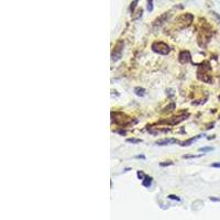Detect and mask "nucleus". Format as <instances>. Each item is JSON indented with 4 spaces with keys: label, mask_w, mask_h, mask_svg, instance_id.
Returning <instances> with one entry per match:
<instances>
[{
    "label": "nucleus",
    "mask_w": 220,
    "mask_h": 220,
    "mask_svg": "<svg viewBox=\"0 0 220 220\" xmlns=\"http://www.w3.org/2000/svg\"><path fill=\"white\" fill-rule=\"evenodd\" d=\"M152 50H153V52L158 53V54H161V55H168V53L171 52L170 45L162 41L154 42V43L152 44Z\"/></svg>",
    "instance_id": "1"
},
{
    "label": "nucleus",
    "mask_w": 220,
    "mask_h": 220,
    "mask_svg": "<svg viewBox=\"0 0 220 220\" xmlns=\"http://www.w3.org/2000/svg\"><path fill=\"white\" fill-rule=\"evenodd\" d=\"M123 45H124V43L122 41H119L117 44H116L115 48H113L112 54H111V60L115 61V62L118 60H120L121 54H122V51H123Z\"/></svg>",
    "instance_id": "2"
},
{
    "label": "nucleus",
    "mask_w": 220,
    "mask_h": 220,
    "mask_svg": "<svg viewBox=\"0 0 220 220\" xmlns=\"http://www.w3.org/2000/svg\"><path fill=\"white\" fill-rule=\"evenodd\" d=\"M186 118H188V115H181V116H177V117L170 118V119H168V120H162V121L158 122V124L168 123V124H171V126H175V124H178L179 122L184 121Z\"/></svg>",
    "instance_id": "3"
},
{
    "label": "nucleus",
    "mask_w": 220,
    "mask_h": 220,
    "mask_svg": "<svg viewBox=\"0 0 220 220\" xmlns=\"http://www.w3.org/2000/svg\"><path fill=\"white\" fill-rule=\"evenodd\" d=\"M171 17V13L170 12H165V13H163L162 16H160L158 19H156L155 21L153 22V28L154 29H158V28H161L163 24H164L165 22H168V20L170 19Z\"/></svg>",
    "instance_id": "4"
},
{
    "label": "nucleus",
    "mask_w": 220,
    "mask_h": 220,
    "mask_svg": "<svg viewBox=\"0 0 220 220\" xmlns=\"http://www.w3.org/2000/svg\"><path fill=\"white\" fill-rule=\"evenodd\" d=\"M178 60L182 64H187V63L192 62V55L188 51H182L178 55Z\"/></svg>",
    "instance_id": "5"
},
{
    "label": "nucleus",
    "mask_w": 220,
    "mask_h": 220,
    "mask_svg": "<svg viewBox=\"0 0 220 220\" xmlns=\"http://www.w3.org/2000/svg\"><path fill=\"white\" fill-rule=\"evenodd\" d=\"M178 141L176 139H163V140H158L156 141L155 144L156 145H168V144H173V143H177Z\"/></svg>",
    "instance_id": "6"
},
{
    "label": "nucleus",
    "mask_w": 220,
    "mask_h": 220,
    "mask_svg": "<svg viewBox=\"0 0 220 220\" xmlns=\"http://www.w3.org/2000/svg\"><path fill=\"white\" fill-rule=\"evenodd\" d=\"M200 135H197V137H194V138H190V139H188V140L184 141V142L181 143V147H189L190 144H192L194 141H196L197 139H199Z\"/></svg>",
    "instance_id": "7"
},
{
    "label": "nucleus",
    "mask_w": 220,
    "mask_h": 220,
    "mask_svg": "<svg viewBox=\"0 0 220 220\" xmlns=\"http://www.w3.org/2000/svg\"><path fill=\"white\" fill-rule=\"evenodd\" d=\"M152 181H153V178H152V177H150V176H145L144 178L142 179V185L144 186V187L149 188L150 186L152 185Z\"/></svg>",
    "instance_id": "8"
},
{
    "label": "nucleus",
    "mask_w": 220,
    "mask_h": 220,
    "mask_svg": "<svg viewBox=\"0 0 220 220\" xmlns=\"http://www.w3.org/2000/svg\"><path fill=\"white\" fill-rule=\"evenodd\" d=\"M134 94L139 97H143L145 95V89L142 87H135L134 88Z\"/></svg>",
    "instance_id": "9"
},
{
    "label": "nucleus",
    "mask_w": 220,
    "mask_h": 220,
    "mask_svg": "<svg viewBox=\"0 0 220 220\" xmlns=\"http://www.w3.org/2000/svg\"><path fill=\"white\" fill-rule=\"evenodd\" d=\"M173 110H175V103L174 102H171L168 106H166V107L163 109V112H171V111H173Z\"/></svg>",
    "instance_id": "10"
},
{
    "label": "nucleus",
    "mask_w": 220,
    "mask_h": 220,
    "mask_svg": "<svg viewBox=\"0 0 220 220\" xmlns=\"http://www.w3.org/2000/svg\"><path fill=\"white\" fill-rule=\"evenodd\" d=\"M138 1H139V0H133L132 2H131V5H130V12L131 13H134V10H135V8H137V6H138Z\"/></svg>",
    "instance_id": "11"
},
{
    "label": "nucleus",
    "mask_w": 220,
    "mask_h": 220,
    "mask_svg": "<svg viewBox=\"0 0 220 220\" xmlns=\"http://www.w3.org/2000/svg\"><path fill=\"white\" fill-rule=\"evenodd\" d=\"M127 142L133 143V144H138V143L142 142V140H140V139H134V138H130V139H127Z\"/></svg>",
    "instance_id": "12"
},
{
    "label": "nucleus",
    "mask_w": 220,
    "mask_h": 220,
    "mask_svg": "<svg viewBox=\"0 0 220 220\" xmlns=\"http://www.w3.org/2000/svg\"><path fill=\"white\" fill-rule=\"evenodd\" d=\"M147 9H148V11H149V12L153 11V0H148Z\"/></svg>",
    "instance_id": "13"
},
{
    "label": "nucleus",
    "mask_w": 220,
    "mask_h": 220,
    "mask_svg": "<svg viewBox=\"0 0 220 220\" xmlns=\"http://www.w3.org/2000/svg\"><path fill=\"white\" fill-rule=\"evenodd\" d=\"M137 175H138V178L141 179V181H142V179L144 178L145 176H147V175L144 174V172H143V171H138Z\"/></svg>",
    "instance_id": "14"
},
{
    "label": "nucleus",
    "mask_w": 220,
    "mask_h": 220,
    "mask_svg": "<svg viewBox=\"0 0 220 220\" xmlns=\"http://www.w3.org/2000/svg\"><path fill=\"white\" fill-rule=\"evenodd\" d=\"M205 154H198V155H184L183 158H202Z\"/></svg>",
    "instance_id": "15"
},
{
    "label": "nucleus",
    "mask_w": 220,
    "mask_h": 220,
    "mask_svg": "<svg viewBox=\"0 0 220 220\" xmlns=\"http://www.w3.org/2000/svg\"><path fill=\"white\" fill-rule=\"evenodd\" d=\"M170 165H173L172 161H168V162H161L160 163V166H162V168H164V166H170Z\"/></svg>",
    "instance_id": "16"
},
{
    "label": "nucleus",
    "mask_w": 220,
    "mask_h": 220,
    "mask_svg": "<svg viewBox=\"0 0 220 220\" xmlns=\"http://www.w3.org/2000/svg\"><path fill=\"white\" fill-rule=\"evenodd\" d=\"M212 148H210V147H207V148H200L198 151L199 152H209V151H212Z\"/></svg>",
    "instance_id": "17"
},
{
    "label": "nucleus",
    "mask_w": 220,
    "mask_h": 220,
    "mask_svg": "<svg viewBox=\"0 0 220 220\" xmlns=\"http://www.w3.org/2000/svg\"><path fill=\"white\" fill-rule=\"evenodd\" d=\"M168 198H170V199H172V200H176V202H181V198H179L178 196H175V195H168Z\"/></svg>",
    "instance_id": "18"
},
{
    "label": "nucleus",
    "mask_w": 220,
    "mask_h": 220,
    "mask_svg": "<svg viewBox=\"0 0 220 220\" xmlns=\"http://www.w3.org/2000/svg\"><path fill=\"white\" fill-rule=\"evenodd\" d=\"M211 13L213 14V17H215V18L217 19V20L219 21V23H220V16H219V14H218L217 12H215V11H211Z\"/></svg>",
    "instance_id": "19"
},
{
    "label": "nucleus",
    "mask_w": 220,
    "mask_h": 220,
    "mask_svg": "<svg viewBox=\"0 0 220 220\" xmlns=\"http://www.w3.org/2000/svg\"><path fill=\"white\" fill-rule=\"evenodd\" d=\"M211 168H220V162H216L211 164Z\"/></svg>",
    "instance_id": "20"
},
{
    "label": "nucleus",
    "mask_w": 220,
    "mask_h": 220,
    "mask_svg": "<svg viewBox=\"0 0 220 220\" xmlns=\"http://www.w3.org/2000/svg\"><path fill=\"white\" fill-rule=\"evenodd\" d=\"M209 199L211 202H220V198H217V197H209Z\"/></svg>",
    "instance_id": "21"
},
{
    "label": "nucleus",
    "mask_w": 220,
    "mask_h": 220,
    "mask_svg": "<svg viewBox=\"0 0 220 220\" xmlns=\"http://www.w3.org/2000/svg\"><path fill=\"white\" fill-rule=\"evenodd\" d=\"M118 133H119V134H121V135H126V134H127V131L120 130V131H118Z\"/></svg>",
    "instance_id": "22"
},
{
    "label": "nucleus",
    "mask_w": 220,
    "mask_h": 220,
    "mask_svg": "<svg viewBox=\"0 0 220 220\" xmlns=\"http://www.w3.org/2000/svg\"><path fill=\"white\" fill-rule=\"evenodd\" d=\"M135 158H142V160H145V156H144V155H137Z\"/></svg>",
    "instance_id": "23"
},
{
    "label": "nucleus",
    "mask_w": 220,
    "mask_h": 220,
    "mask_svg": "<svg viewBox=\"0 0 220 220\" xmlns=\"http://www.w3.org/2000/svg\"><path fill=\"white\" fill-rule=\"evenodd\" d=\"M219 119H220V116H219Z\"/></svg>",
    "instance_id": "24"
}]
</instances>
